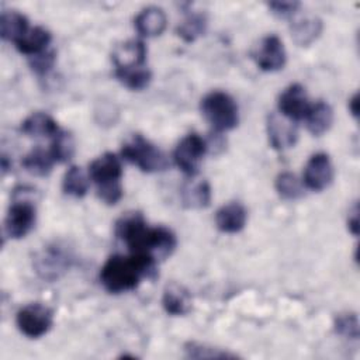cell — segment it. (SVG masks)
<instances>
[{
  "instance_id": "1",
  "label": "cell",
  "mask_w": 360,
  "mask_h": 360,
  "mask_svg": "<svg viewBox=\"0 0 360 360\" xmlns=\"http://www.w3.org/2000/svg\"><path fill=\"white\" fill-rule=\"evenodd\" d=\"M156 276V262L143 255L129 253L114 255L103 264L100 271V281L103 287L120 294L136 288L142 278H153Z\"/></svg>"
},
{
  "instance_id": "2",
  "label": "cell",
  "mask_w": 360,
  "mask_h": 360,
  "mask_svg": "<svg viewBox=\"0 0 360 360\" xmlns=\"http://www.w3.org/2000/svg\"><path fill=\"white\" fill-rule=\"evenodd\" d=\"M89 176L97 184L98 198L108 204H117L122 197V166L114 153H104L89 166Z\"/></svg>"
},
{
  "instance_id": "3",
  "label": "cell",
  "mask_w": 360,
  "mask_h": 360,
  "mask_svg": "<svg viewBox=\"0 0 360 360\" xmlns=\"http://www.w3.org/2000/svg\"><path fill=\"white\" fill-rule=\"evenodd\" d=\"M201 114L218 132L233 129L239 121L238 105L225 91H211L201 100Z\"/></svg>"
},
{
  "instance_id": "4",
  "label": "cell",
  "mask_w": 360,
  "mask_h": 360,
  "mask_svg": "<svg viewBox=\"0 0 360 360\" xmlns=\"http://www.w3.org/2000/svg\"><path fill=\"white\" fill-rule=\"evenodd\" d=\"M121 155L145 173L162 172L169 165L166 155L139 134L132 135L124 142Z\"/></svg>"
},
{
  "instance_id": "5",
  "label": "cell",
  "mask_w": 360,
  "mask_h": 360,
  "mask_svg": "<svg viewBox=\"0 0 360 360\" xmlns=\"http://www.w3.org/2000/svg\"><path fill=\"white\" fill-rule=\"evenodd\" d=\"M152 229L148 226L145 218L139 212H131L121 217L115 224V236L125 243L129 253L143 255L150 257L149 245ZM152 259V257H150ZM158 263V262H156Z\"/></svg>"
},
{
  "instance_id": "6",
  "label": "cell",
  "mask_w": 360,
  "mask_h": 360,
  "mask_svg": "<svg viewBox=\"0 0 360 360\" xmlns=\"http://www.w3.org/2000/svg\"><path fill=\"white\" fill-rule=\"evenodd\" d=\"M70 263L72 255L59 243L44 246L34 259V267L38 276L49 281L59 278L70 267Z\"/></svg>"
},
{
  "instance_id": "7",
  "label": "cell",
  "mask_w": 360,
  "mask_h": 360,
  "mask_svg": "<svg viewBox=\"0 0 360 360\" xmlns=\"http://www.w3.org/2000/svg\"><path fill=\"white\" fill-rule=\"evenodd\" d=\"M35 218L37 210L34 202L27 200L25 197H18L15 194V198L8 208L4 221V231L7 236H10L11 239L24 238L34 228Z\"/></svg>"
},
{
  "instance_id": "8",
  "label": "cell",
  "mask_w": 360,
  "mask_h": 360,
  "mask_svg": "<svg viewBox=\"0 0 360 360\" xmlns=\"http://www.w3.org/2000/svg\"><path fill=\"white\" fill-rule=\"evenodd\" d=\"M15 322L22 335L31 339H38L52 328L53 314L42 304H28L17 312Z\"/></svg>"
},
{
  "instance_id": "9",
  "label": "cell",
  "mask_w": 360,
  "mask_h": 360,
  "mask_svg": "<svg viewBox=\"0 0 360 360\" xmlns=\"http://www.w3.org/2000/svg\"><path fill=\"white\" fill-rule=\"evenodd\" d=\"M208 149L207 142L198 134L186 135L176 146L173 158L177 167L190 177L198 173L200 163Z\"/></svg>"
},
{
  "instance_id": "10",
  "label": "cell",
  "mask_w": 360,
  "mask_h": 360,
  "mask_svg": "<svg viewBox=\"0 0 360 360\" xmlns=\"http://www.w3.org/2000/svg\"><path fill=\"white\" fill-rule=\"evenodd\" d=\"M256 65L264 72H276L285 65V49L277 35H267L252 51Z\"/></svg>"
},
{
  "instance_id": "11",
  "label": "cell",
  "mask_w": 360,
  "mask_h": 360,
  "mask_svg": "<svg viewBox=\"0 0 360 360\" xmlns=\"http://www.w3.org/2000/svg\"><path fill=\"white\" fill-rule=\"evenodd\" d=\"M333 180V165L330 158L323 153L312 155L304 169V183L312 191L325 190Z\"/></svg>"
},
{
  "instance_id": "12",
  "label": "cell",
  "mask_w": 360,
  "mask_h": 360,
  "mask_svg": "<svg viewBox=\"0 0 360 360\" xmlns=\"http://www.w3.org/2000/svg\"><path fill=\"white\" fill-rule=\"evenodd\" d=\"M267 136L270 145L276 150H284L295 145L298 131L292 120L283 114L271 112L267 117Z\"/></svg>"
},
{
  "instance_id": "13",
  "label": "cell",
  "mask_w": 360,
  "mask_h": 360,
  "mask_svg": "<svg viewBox=\"0 0 360 360\" xmlns=\"http://www.w3.org/2000/svg\"><path fill=\"white\" fill-rule=\"evenodd\" d=\"M309 107L311 104L308 100V94L305 89L298 83L288 86L278 97L280 114L292 121L305 118Z\"/></svg>"
},
{
  "instance_id": "14",
  "label": "cell",
  "mask_w": 360,
  "mask_h": 360,
  "mask_svg": "<svg viewBox=\"0 0 360 360\" xmlns=\"http://www.w3.org/2000/svg\"><path fill=\"white\" fill-rule=\"evenodd\" d=\"M115 70H128L145 66L146 46L139 39H129L115 45L111 53Z\"/></svg>"
},
{
  "instance_id": "15",
  "label": "cell",
  "mask_w": 360,
  "mask_h": 360,
  "mask_svg": "<svg viewBox=\"0 0 360 360\" xmlns=\"http://www.w3.org/2000/svg\"><path fill=\"white\" fill-rule=\"evenodd\" d=\"M246 208L238 201L222 205L215 214L217 228L224 233H236L242 231L246 225Z\"/></svg>"
},
{
  "instance_id": "16",
  "label": "cell",
  "mask_w": 360,
  "mask_h": 360,
  "mask_svg": "<svg viewBox=\"0 0 360 360\" xmlns=\"http://www.w3.org/2000/svg\"><path fill=\"white\" fill-rule=\"evenodd\" d=\"M162 305L173 316L186 315L191 308V295L184 285L172 281L163 290Z\"/></svg>"
},
{
  "instance_id": "17",
  "label": "cell",
  "mask_w": 360,
  "mask_h": 360,
  "mask_svg": "<svg viewBox=\"0 0 360 360\" xmlns=\"http://www.w3.org/2000/svg\"><path fill=\"white\" fill-rule=\"evenodd\" d=\"M167 25V17L160 7H146L135 18L136 31L146 38L160 35Z\"/></svg>"
},
{
  "instance_id": "18",
  "label": "cell",
  "mask_w": 360,
  "mask_h": 360,
  "mask_svg": "<svg viewBox=\"0 0 360 360\" xmlns=\"http://www.w3.org/2000/svg\"><path fill=\"white\" fill-rule=\"evenodd\" d=\"M290 32L298 46H308L321 35L322 21L315 15H301L291 22Z\"/></svg>"
},
{
  "instance_id": "19",
  "label": "cell",
  "mask_w": 360,
  "mask_h": 360,
  "mask_svg": "<svg viewBox=\"0 0 360 360\" xmlns=\"http://www.w3.org/2000/svg\"><path fill=\"white\" fill-rule=\"evenodd\" d=\"M180 197L184 208H205L211 201V187L205 180H188L181 187Z\"/></svg>"
},
{
  "instance_id": "20",
  "label": "cell",
  "mask_w": 360,
  "mask_h": 360,
  "mask_svg": "<svg viewBox=\"0 0 360 360\" xmlns=\"http://www.w3.org/2000/svg\"><path fill=\"white\" fill-rule=\"evenodd\" d=\"M305 121H307L308 131L312 135L319 136L332 127L333 111L328 103L316 101L315 104H311L305 115Z\"/></svg>"
},
{
  "instance_id": "21",
  "label": "cell",
  "mask_w": 360,
  "mask_h": 360,
  "mask_svg": "<svg viewBox=\"0 0 360 360\" xmlns=\"http://www.w3.org/2000/svg\"><path fill=\"white\" fill-rule=\"evenodd\" d=\"M28 20L18 11H3L0 17V35L4 41H13L14 44L21 39L27 31Z\"/></svg>"
},
{
  "instance_id": "22",
  "label": "cell",
  "mask_w": 360,
  "mask_h": 360,
  "mask_svg": "<svg viewBox=\"0 0 360 360\" xmlns=\"http://www.w3.org/2000/svg\"><path fill=\"white\" fill-rule=\"evenodd\" d=\"M51 42V34L44 27H34L27 31V34L15 42L17 49L30 56H35L46 51V46Z\"/></svg>"
},
{
  "instance_id": "23",
  "label": "cell",
  "mask_w": 360,
  "mask_h": 360,
  "mask_svg": "<svg viewBox=\"0 0 360 360\" xmlns=\"http://www.w3.org/2000/svg\"><path fill=\"white\" fill-rule=\"evenodd\" d=\"M21 131L34 138H42V136H51L56 135L59 132L56 121L45 112H34L30 117H27L21 124Z\"/></svg>"
},
{
  "instance_id": "24",
  "label": "cell",
  "mask_w": 360,
  "mask_h": 360,
  "mask_svg": "<svg viewBox=\"0 0 360 360\" xmlns=\"http://www.w3.org/2000/svg\"><path fill=\"white\" fill-rule=\"evenodd\" d=\"M53 162H55V159L51 155V152H46L38 146V148H34L32 150H30L24 156L22 166L30 174H34L38 177H45L51 173Z\"/></svg>"
},
{
  "instance_id": "25",
  "label": "cell",
  "mask_w": 360,
  "mask_h": 360,
  "mask_svg": "<svg viewBox=\"0 0 360 360\" xmlns=\"http://www.w3.org/2000/svg\"><path fill=\"white\" fill-rule=\"evenodd\" d=\"M62 187H63L65 194L75 197V198H80V197L86 195V193L89 190V179H87L86 173L82 170V167L72 166L66 170V173L63 176Z\"/></svg>"
},
{
  "instance_id": "26",
  "label": "cell",
  "mask_w": 360,
  "mask_h": 360,
  "mask_svg": "<svg viewBox=\"0 0 360 360\" xmlns=\"http://www.w3.org/2000/svg\"><path fill=\"white\" fill-rule=\"evenodd\" d=\"M117 79L129 90H143L152 80V73L148 68H136L128 70H115Z\"/></svg>"
},
{
  "instance_id": "27",
  "label": "cell",
  "mask_w": 360,
  "mask_h": 360,
  "mask_svg": "<svg viewBox=\"0 0 360 360\" xmlns=\"http://www.w3.org/2000/svg\"><path fill=\"white\" fill-rule=\"evenodd\" d=\"M51 155L53 156L55 162H68L75 155V139L70 132L59 131L52 141Z\"/></svg>"
},
{
  "instance_id": "28",
  "label": "cell",
  "mask_w": 360,
  "mask_h": 360,
  "mask_svg": "<svg viewBox=\"0 0 360 360\" xmlns=\"http://www.w3.org/2000/svg\"><path fill=\"white\" fill-rule=\"evenodd\" d=\"M205 17L202 14L193 13L177 27V35L186 42H193L205 31Z\"/></svg>"
},
{
  "instance_id": "29",
  "label": "cell",
  "mask_w": 360,
  "mask_h": 360,
  "mask_svg": "<svg viewBox=\"0 0 360 360\" xmlns=\"http://www.w3.org/2000/svg\"><path fill=\"white\" fill-rule=\"evenodd\" d=\"M276 190L285 200H297L302 195V186L295 174L283 172L276 179Z\"/></svg>"
},
{
  "instance_id": "30",
  "label": "cell",
  "mask_w": 360,
  "mask_h": 360,
  "mask_svg": "<svg viewBox=\"0 0 360 360\" xmlns=\"http://www.w3.org/2000/svg\"><path fill=\"white\" fill-rule=\"evenodd\" d=\"M184 350L187 353V357H191V359H233V357H236L232 353H228V352H224L221 349L211 347L207 345H200L195 342L187 343Z\"/></svg>"
},
{
  "instance_id": "31",
  "label": "cell",
  "mask_w": 360,
  "mask_h": 360,
  "mask_svg": "<svg viewBox=\"0 0 360 360\" xmlns=\"http://www.w3.org/2000/svg\"><path fill=\"white\" fill-rule=\"evenodd\" d=\"M333 326H335L336 333H339L345 338H350V339L359 338V321H357L356 314H352V312L339 314L335 318Z\"/></svg>"
},
{
  "instance_id": "32",
  "label": "cell",
  "mask_w": 360,
  "mask_h": 360,
  "mask_svg": "<svg viewBox=\"0 0 360 360\" xmlns=\"http://www.w3.org/2000/svg\"><path fill=\"white\" fill-rule=\"evenodd\" d=\"M53 63H55V52L53 51H45L42 53L31 56V60H30L32 70L38 75H44L48 70H51Z\"/></svg>"
},
{
  "instance_id": "33",
  "label": "cell",
  "mask_w": 360,
  "mask_h": 360,
  "mask_svg": "<svg viewBox=\"0 0 360 360\" xmlns=\"http://www.w3.org/2000/svg\"><path fill=\"white\" fill-rule=\"evenodd\" d=\"M300 7L298 1H273L269 3V8H271L276 15L278 17H290L297 13Z\"/></svg>"
},
{
  "instance_id": "34",
  "label": "cell",
  "mask_w": 360,
  "mask_h": 360,
  "mask_svg": "<svg viewBox=\"0 0 360 360\" xmlns=\"http://www.w3.org/2000/svg\"><path fill=\"white\" fill-rule=\"evenodd\" d=\"M347 228L353 235L359 233V205L354 204L347 218Z\"/></svg>"
},
{
  "instance_id": "35",
  "label": "cell",
  "mask_w": 360,
  "mask_h": 360,
  "mask_svg": "<svg viewBox=\"0 0 360 360\" xmlns=\"http://www.w3.org/2000/svg\"><path fill=\"white\" fill-rule=\"evenodd\" d=\"M349 110H350L352 115L357 118V115H359V94L357 93L353 94V97L349 100Z\"/></svg>"
}]
</instances>
